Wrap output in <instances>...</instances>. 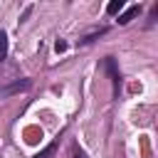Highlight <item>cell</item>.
<instances>
[{"label":"cell","instance_id":"obj_1","mask_svg":"<svg viewBox=\"0 0 158 158\" xmlns=\"http://www.w3.org/2000/svg\"><path fill=\"white\" fill-rule=\"evenodd\" d=\"M27 86H30V79H17V81H12L10 86H2L0 94H2V96H10V94H17V91H25Z\"/></svg>","mask_w":158,"mask_h":158},{"label":"cell","instance_id":"obj_2","mask_svg":"<svg viewBox=\"0 0 158 158\" xmlns=\"http://www.w3.org/2000/svg\"><path fill=\"white\" fill-rule=\"evenodd\" d=\"M138 12H141V5H131V7H128L123 15H118V25H128V22H131V20H133Z\"/></svg>","mask_w":158,"mask_h":158},{"label":"cell","instance_id":"obj_3","mask_svg":"<svg viewBox=\"0 0 158 158\" xmlns=\"http://www.w3.org/2000/svg\"><path fill=\"white\" fill-rule=\"evenodd\" d=\"M104 64H106V69H109L111 79H114V81H116V86H118V79H121V74H118V69H116V62H114V57H106V59H104Z\"/></svg>","mask_w":158,"mask_h":158},{"label":"cell","instance_id":"obj_4","mask_svg":"<svg viewBox=\"0 0 158 158\" xmlns=\"http://www.w3.org/2000/svg\"><path fill=\"white\" fill-rule=\"evenodd\" d=\"M54 156H57V141H54V143H49V146H47L42 153H37L35 158H54Z\"/></svg>","mask_w":158,"mask_h":158},{"label":"cell","instance_id":"obj_5","mask_svg":"<svg viewBox=\"0 0 158 158\" xmlns=\"http://www.w3.org/2000/svg\"><path fill=\"white\" fill-rule=\"evenodd\" d=\"M121 7H123V0H111L106 5V12L109 15H116V12H121Z\"/></svg>","mask_w":158,"mask_h":158},{"label":"cell","instance_id":"obj_6","mask_svg":"<svg viewBox=\"0 0 158 158\" xmlns=\"http://www.w3.org/2000/svg\"><path fill=\"white\" fill-rule=\"evenodd\" d=\"M7 57V35L0 30V59H5Z\"/></svg>","mask_w":158,"mask_h":158},{"label":"cell","instance_id":"obj_7","mask_svg":"<svg viewBox=\"0 0 158 158\" xmlns=\"http://www.w3.org/2000/svg\"><path fill=\"white\" fill-rule=\"evenodd\" d=\"M54 49H57V52H64V49H67V42H64V40H57V42H54Z\"/></svg>","mask_w":158,"mask_h":158},{"label":"cell","instance_id":"obj_8","mask_svg":"<svg viewBox=\"0 0 158 158\" xmlns=\"http://www.w3.org/2000/svg\"><path fill=\"white\" fill-rule=\"evenodd\" d=\"M74 158H86V156H84V153H77V156H74Z\"/></svg>","mask_w":158,"mask_h":158}]
</instances>
